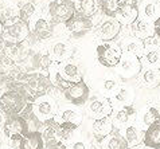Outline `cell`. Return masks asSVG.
I'll list each match as a JSON object with an SVG mask.
<instances>
[{
  "label": "cell",
  "mask_w": 160,
  "mask_h": 149,
  "mask_svg": "<svg viewBox=\"0 0 160 149\" xmlns=\"http://www.w3.org/2000/svg\"><path fill=\"white\" fill-rule=\"evenodd\" d=\"M88 110L90 116L96 120H102V118H109L113 114V106L109 102L108 98H94L88 105Z\"/></svg>",
  "instance_id": "13"
},
{
  "label": "cell",
  "mask_w": 160,
  "mask_h": 149,
  "mask_svg": "<svg viewBox=\"0 0 160 149\" xmlns=\"http://www.w3.org/2000/svg\"><path fill=\"white\" fill-rule=\"evenodd\" d=\"M0 132L3 133L6 140H8L10 142L16 145V142L19 141L24 134L28 133L27 121H26V118L23 116H20V114L6 117L4 122H2Z\"/></svg>",
  "instance_id": "4"
},
{
  "label": "cell",
  "mask_w": 160,
  "mask_h": 149,
  "mask_svg": "<svg viewBox=\"0 0 160 149\" xmlns=\"http://www.w3.org/2000/svg\"><path fill=\"white\" fill-rule=\"evenodd\" d=\"M68 149H92V147L89 145L86 141L83 140H74V141H70L69 145H66Z\"/></svg>",
  "instance_id": "37"
},
{
  "label": "cell",
  "mask_w": 160,
  "mask_h": 149,
  "mask_svg": "<svg viewBox=\"0 0 160 149\" xmlns=\"http://www.w3.org/2000/svg\"><path fill=\"white\" fill-rule=\"evenodd\" d=\"M2 2H3V0H0V4H2Z\"/></svg>",
  "instance_id": "45"
},
{
  "label": "cell",
  "mask_w": 160,
  "mask_h": 149,
  "mask_svg": "<svg viewBox=\"0 0 160 149\" xmlns=\"http://www.w3.org/2000/svg\"><path fill=\"white\" fill-rule=\"evenodd\" d=\"M2 39L6 43V46L12 45H22L30 39V26L18 19L14 23L8 24L4 27Z\"/></svg>",
  "instance_id": "6"
},
{
  "label": "cell",
  "mask_w": 160,
  "mask_h": 149,
  "mask_svg": "<svg viewBox=\"0 0 160 149\" xmlns=\"http://www.w3.org/2000/svg\"><path fill=\"white\" fill-rule=\"evenodd\" d=\"M0 128H2V116H0Z\"/></svg>",
  "instance_id": "43"
},
{
  "label": "cell",
  "mask_w": 160,
  "mask_h": 149,
  "mask_svg": "<svg viewBox=\"0 0 160 149\" xmlns=\"http://www.w3.org/2000/svg\"><path fill=\"white\" fill-rule=\"evenodd\" d=\"M159 124H160V118H159Z\"/></svg>",
  "instance_id": "46"
},
{
  "label": "cell",
  "mask_w": 160,
  "mask_h": 149,
  "mask_svg": "<svg viewBox=\"0 0 160 149\" xmlns=\"http://www.w3.org/2000/svg\"><path fill=\"white\" fill-rule=\"evenodd\" d=\"M43 149H68V148H66L65 144L59 142V144H54V145H44Z\"/></svg>",
  "instance_id": "39"
},
{
  "label": "cell",
  "mask_w": 160,
  "mask_h": 149,
  "mask_svg": "<svg viewBox=\"0 0 160 149\" xmlns=\"http://www.w3.org/2000/svg\"><path fill=\"white\" fill-rule=\"evenodd\" d=\"M122 55L120 45L112 42H104L97 47V59L105 67H116Z\"/></svg>",
  "instance_id": "7"
},
{
  "label": "cell",
  "mask_w": 160,
  "mask_h": 149,
  "mask_svg": "<svg viewBox=\"0 0 160 149\" xmlns=\"http://www.w3.org/2000/svg\"><path fill=\"white\" fill-rule=\"evenodd\" d=\"M159 7H160V0H159Z\"/></svg>",
  "instance_id": "44"
},
{
  "label": "cell",
  "mask_w": 160,
  "mask_h": 149,
  "mask_svg": "<svg viewBox=\"0 0 160 149\" xmlns=\"http://www.w3.org/2000/svg\"><path fill=\"white\" fill-rule=\"evenodd\" d=\"M30 26V39L32 42L37 41H46V39L51 38L54 35V24L50 22V19L43 15H35L31 22Z\"/></svg>",
  "instance_id": "8"
},
{
  "label": "cell",
  "mask_w": 160,
  "mask_h": 149,
  "mask_svg": "<svg viewBox=\"0 0 160 149\" xmlns=\"http://www.w3.org/2000/svg\"><path fill=\"white\" fill-rule=\"evenodd\" d=\"M3 30H4V24L0 22V38H2V34H3Z\"/></svg>",
  "instance_id": "41"
},
{
  "label": "cell",
  "mask_w": 160,
  "mask_h": 149,
  "mask_svg": "<svg viewBox=\"0 0 160 149\" xmlns=\"http://www.w3.org/2000/svg\"><path fill=\"white\" fill-rule=\"evenodd\" d=\"M132 97H133V93H132L131 89H128V87H120L117 90V93L114 94V99H116L117 102L122 103V106L124 105H131Z\"/></svg>",
  "instance_id": "35"
},
{
  "label": "cell",
  "mask_w": 160,
  "mask_h": 149,
  "mask_svg": "<svg viewBox=\"0 0 160 149\" xmlns=\"http://www.w3.org/2000/svg\"><path fill=\"white\" fill-rule=\"evenodd\" d=\"M102 93H108V94H116L117 90L120 89L118 87V83L116 79H106L104 81V83H102Z\"/></svg>",
  "instance_id": "36"
},
{
  "label": "cell",
  "mask_w": 160,
  "mask_h": 149,
  "mask_svg": "<svg viewBox=\"0 0 160 149\" xmlns=\"http://www.w3.org/2000/svg\"><path fill=\"white\" fill-rule=\"evenodd\" d=\"M145 149H151V148H145Z\"/></svg>",
  "instance_id": "47"
},
{
  "label": "cell",
  "mask_w": 160,
  "mask_h": 149,
  "mask_svg": "<svg viewBox=\"0 0 160 149\" xmlns=\"http://www.w3.org/2000/svg\"><path fill=\"white\" fill-rule=\"evenodd\" d=\"M0 149H16L15 147H12V145H7V147H2Z\"/></svg>",
  "instance_id": "42"
},
{
  "label": "cell",
  "mask_w": 160,
  "mask_h": 149,
  "mask_svg": "<svg viewBox=\"0 0 160 149\" xmlns=\"http://www.w3.org/2000/svg\"><path fill=\"white\" fill-rule=\"evenodd\" d=\"M18 7H19V20L24 22V23H30L31 19L37 15V6L31 0H26Z\"/></svg>",
  "instance_id": "31"
},
{
  "label": "cell",
  "mask_w": 160,
  "mask_h": 149,
  "mask_svg": "<svg viewBox=\"0 0 160 149\" xmlns=\"http://www.w3.org/2000/svg\"><path fill=\"white\" fill-rule=\"evenodd\" d=\"M102 142H104L102 144L104 149H128L127 142L124 141L122 136L120 134H114V133L109 134Z\"/></svg>",
  "instance_id": "33"
},
{
  "label": "cell",
  "mask_w": 160,
  "mask_h": 149,
  "mask_svg": "<svg viewBox=\"0 0 160 149\" xmlns=\"http://www.w3.org/2000/svg\"><path fill=\"white\" fill-rule=\"evenodd\" d=\"M4 50H6V43L3 42L2 38H0V60L4 58Z\"/></svg>",
  "instance_id": "40"
},
{
  "label": "cell",
  "mask_w": 160,
  "mask_h": 149,
  "mask_svg": "<svg viewBox=\"0 0 160 149\" xmlns=\"http://www.w3.org/2000/svg\"><path fill=\"white\" fill-rule=\"evenodd\" d=\"M47 15L52 24H65L75 15V3L73 0H50Z\"/></svg>",
  "instance_id": "3"
},
{
  "label": "cell",
  "mask_w": 160,
  "mask_h": 149,
  "mask_svg": "<svg viewBox=\"0 0 160 149\" xmlns=\"http://www.w3.org/2000/svg\"><path fill=\"white\" fill-rule=\"evenodd\" d=\"M143 142L147 148L151 149H160V124H155L144 130Z\"/></svg>",
  "instance_id": "27"
},
{
  "label": "cell",
  "mask_w": 160,
  "mask_h": 149,
  "mask_svg": "<svg viewBox=\"0 0 160 149\" xmlns=\"http://www.w3.org/2000/svg\"><path fill=\"white\" fill-rule=\"evenodd\" d=\"M47 77L51 82V86L55 87V89H58L59 91H62V93H63L66 89H69L70 85H72L70 82L65 81L63 78L61 77V74L58 71V65L54 63V62H51V65L47 69Z\"/></svg>",
  "instance_id": "25"
},
{
  "label": "cell",
  "mask_w": 160,
  "mask_h": 149,
  "mask_svg": "<svg viewBox=\"0 0 160 149\" xmlns=\"http://www.w3.org/2000/svg\"><path fill=\"white\" fill-rule=\"evenodd\" d=\"M131 31L135 38L140 39V41H145L153 35V24L152 22H148L143 17H137L131 24Z\"/></svg>",
  "instance_id": "19"
},
{
  "label": "cell",
  "mask_w": 160,
  "mask_h": 149,
  "mask_svg": "<svg viewBox=\"0 0 160 149\" xmlns=\"http://www.w3.org/2000/svg\"><path fill=\"white\" fill-rule=\"evenodd\" d=\"M31 106H32L34 116L37 117L42 124H44V122L54 120L57 112H58L59 105L51 94H44V95L35 98L32 102H31Z\"/></svg>",
  "instance_id": "5"
},
{
  "label": "cell",
  "mask_w": 160,
  "mask_h": 149,
  "mask_svg": "<svg viewBox=\"0 0 160 149\" xmlns=\"http://www.w3.org/2000/svg\"><path fill=\"white\" fill-rule=\"evenodd\" d=\"M16 149H43L44 142L41 132H28L15 145Z\"/></svg>",
  "instance_id": "20"
},
{
  "label": "cell",
  "mask_w": 160,
  "mask_h": 149,
  "mask_svg": "<svg viewBox=\"0 0 160 149\" xmlns=\"http://www.w3.org/2000/svg\"><path fill=\"white\" fill-rule=\"evenodd\" d=\"M143 137H144V130H141L137 125H128L125 130H124V141L127 142L128 148H132V147H136L143 141Z\"/></svg>",
  "instance_id": "26"
},
{
  "label": "cell",
  "mask_w": 160,
  "mask_h": 149,
  "mask_svg": "<svg viewBox=\"0 0 160 149\" xmlns=\"http://www.w3.org/2000/svg\"><path fill=\"white\" fill-rule=\"evenodd\" d=\"M121 47L122 52H127V54H132L137 56V58H141L143 56V52H144V47H145V43L143 41L137 38H129V39H125Z\"/></svg>",
  "instance_id": "28"
},
{
  "label": "cell",
  "mask_w": 160,
  "mask_h": 149,
  "mask_svg": "<svg viewBox=\"0 0 160 149\" xmlns=\"http://www.w3.org/2000/svg\"><path fill=\"white\" fill-rule=\"evenodd\" d=\"M30 102L32 101L22 82H8L6 90L0 93V112L6 117L20 114Z\"/></svg>",
  "instance_id": "1"
},
{
  "label": "cell",
  "mask_w": 160,
  "mask_h": 149,
  "mask_svg": "<svg viewBox=\"0 0 160 149\" xmlns=\"http://www.w3.org/2000/svg\"><path fill=\"white\" fill-rule=\"evenodd\" d=\"M135 117H136V109L132 105H124V106L116 110L112 122L117 128H121V126H125V125L127 126L131 125V122Z\"/></svg>",
  "instance_id": "21"
},
{
  "label": "cell",
  "mask_w": 160,
  "mask_h": 149,
  "mask_svg": "<svg viewBox=\"0 0 160 149\" xmlns=\"http://www.w3.org/2000/svg\"><path fill=\"white\" fill-rule=\"evenodd\" d=\"M48 55H50L51 62H54V63H61V62L70 60V58L73 55L72 46L65 41L54 42L50 46V49H48Z\"/></svg>",
  "instance_id": "15"
},
{
  "label": "cell",
  "mask_w": 160,
  "mask_h": 149,
  "mask_svg": "<svg viewBox=\"0 0 160 149\" xmlns=\"http://www.w3.org/2000/svg\"><path fill=\"white\" fill-rule=\"evenodd\" d=\"M137 17H139L137 3L133 2V0H127V2L121 3V6H120L114 19H116L120 24H132Z\"/></svg>",
  "instance_id": "14"
},
{
  "label": "cell",
  "mask_w": 160,
  "mask_h": 149,
  "mask_svg": "<svg viewBox=\"0 0 160 149\" xmlns=\"http://www.w3.org/2000/svg\"><path fill=\"white\" fill-rule=\"evenodd\" d=\"M0 148H2V144H0Z\"/></svg>",
  "instance_id": "48"
},
{
  "label": "cell",
  "mask_w": 160,
  "mask_h": 149,
  "mask_svg": "<svg viewBox=\"0 0 160 149\" xmlns=\"http://www.w3.org/2000/svg\"><path fill=\"white\" fill-rule=\"evenodd\" d=\"M152 24H153V34H156L160 38V16L153 22Z\"/></svg>",
  "instance_id": "38"
},
{
  "label": "cell",
  "mask_w": 160,
  "mask_h": 149,
  "mask_svg": "<svg viewBox=\"0 0 160 149\" xmlns=\"http://www.w3.org/2000/svg\"><path fill=\"white\" fill-rule=\"evenodd\" d=\"M159 118H160V112L158 110V109L153 108V106H148V108H145L144 110L140 113V116H139V125H137V126H139L141 130H147L149 126L158 124Z\"/></svg>",
  "instance_id": "24"
},
{
  "label": "cell",
  "mask_w": 160,
  "mask_h": 149,
  "mask_svg": "<svg viewBox=\"0 0 160 149\" xmlns=\"http://www.w3.org/2000/svg\"><path fill=\"white\" fill-rule=\"evenodd\" d=\"M93 137L97 141H104L109 134L113 133V122L110 118H102V120H96L93 122Z\"/></svg>",
  "instance_id": "22"
},
{
  "label": "cell",
  "mask_w": 160,
  "mask_h": 149,
  "mask_svg": "<svg viewBox=\"0 0 160 149\" xmlns=\"http://www.w3.org/2000/svg\"><path fill=\"white\" fill-rule=\"evenodd\" d=\"M89 95H90V90H89V86L85 83V81L72 83L69 89H66L63 91L65 99L70 105H74V106L85 105L89 99Z\"/></svg>",
  "instance_id": "9"
},
{
  "label": "cell",
  "mask_w": 160,
  "mask_h": 149,
  "mask_svg": "<svg viewBox=\"0 0 160 149\" xmlns=\"http://www.w3.org/2000/svg\"><path fill=\"white\" fill-rule=\"evenodd\" d=\"M57 124H72L79 126L82 122V113L78 110V106L74 105H61L54 117Z\"/></svg>",
  "instance_id": "11"
},
{
  "label": "cell",
  "mask_w": 160,
  "mask_h": 149,
  "mask_svg": "<svg viewBox=\"0 0 160 149\" xmlns=\"http://www.w3.org/2000/svg\"><path fill=\"white\" fill-rule=\"evenodd\" d=\"M121 0H101L98 4V8L101 12L109 17H116V14L121 6Z\"/></svg>",
  "instance_id": "32"
},
{
  "label": "cell",
  "mask_w": 160,
  "mask_h": 149,
  "mask_svg": "<svg viewBox=\"0 0 160 149\" xmlns=\"http://www.w3.org/2000/svg\"><path fill=\"white\" fill-rule=\"evenodd\" d=\"M116 67H117V71L121 74L122 77L132 78L140 73L141 63H140V59L137 58V56L132 55V54H127V52H122L121 59H120V62Z\"/></svg>",
  "instance_id": "12"
},
{
  "label": "cell",
  "mask_w": 160,
  "mask_h": 149,
  "mask_svg": "<svg viewBox=\"0 0 160 149\" xmlns=\"http://www.w3.org/2000/svg\"><path fill=\"white\" fill-rule=\"evenodd\" d=\"M140 79L141 83L145 87H152L158 86V83L160 82V70L158 69H152V67H144L143 70H140Z\"/></svg>",
  "instance_id": "29"
},
{
  "label": "cell",
  "mask_w": 160,
  "mask_h": 149,
  "mask_svg": "<svg viewBox=\"0 0 160 149\" xmlns=\"http://www.w3.org/2000/svg\"><path fill=\"white\" fill-rule=\"evenodd\" d=\"M41 133H42V138H43L44 145H54V144L62 142L59 125L57 124L54 120L48 121V122H44L43 126H42Z\"/></svg>",
  "instance_id": "18"
},
{
  "label": "cell",
  "mask_w": 160,
  "mask_h": 149,
  "mask_svg": "<svg viewBox=\"0 0 160 149\" xmlns=\"http://www.w3.org/2000/svg\"><path fill=\"white\" fill-rule=\"evenodd\" d=\"M120 31H121V24L116 19H106L98 26V28L96 30V34L101 41L110 42L120 34Z\"/></svg>",
  "instance_id": "16"
},
{
  "label": "cell",
  "mask_w": 160,
  "mask_h": 149,
  "mask_svg": "<svg viewBox=\"0 0 160 149\" xmlns=\"http://www.w3.org/2000/svg\"><path fill=\"white\" fill-rule=\"evenodd\" d=\"M66 30L73 35L75 38H81L83 35H86L90 30L93 28V20L90 17H86V16H82L75 12V15L72 17V19H69L66 23L63 24Z\"/></svg>",
  "instance_id": "10"
},
{
  "label": "cell",
  "mask_w": 160,
  "mask_h": 149,
  "mask_svg": "<svg viewBox=\"0 0 160 149\" xmlns=\"http://www.w3.org/2000/svg\"><path fill=\"white\" fill-rule=\"evenodd\" d=\"M143 19L148 20V22H153L158 19V17L160 16V7L158 6V4L155 3H147L144 4L143 7Z\"/></svg>",
  "instance_id": "34"
},
{
  "label": "cell",
  "mask_w": 160,
  "mask_h": 149,
  "mask_svg": "<svg viewBox=\"0 0 160 149\" xmlns=\"http://www.w3.org/2000/svg\"><path fill=\"white\" fill-rule=\"evenodd\" d=\"M98 0H78L75 4V12L82 16L92 17L98 10Z\"/></svg>",
  "instance_id": "30"
},
{
  "label": "cell",
  "mask_w": 160,
  "mask_h": 149,
  "mask_svg": "<svg viewBox=\"0 0 160 149\" xmlns=\"http://www.w3.org/2000/svg\"><path fill=\"white\" fill-rule=\"evenodd\" d=\"M145 67H152L160 70V46L158 45H145L144 52L141 56Z\"/></svg>",
  "instance_id": "23"
},
{
  "label": "cell",
  "mask_w": 160,
  "mask_h": 149,
  "mask_svg": "<svg viewBox=\"0 0 160 149\" xmlns=\"http://www.w3.org/2000/svg\"><path fill=\"white\" fill-rule=\"evenodd\" d=\"M20 82L23 83L31 101L41 97V95L50 94V89L52 87L46 73H37V71L27 73Z\"/></svg>",
  "instance_id": "2"
},
{
  "label": "cell",
  "mask_w": 160,
  "mask_h": 149,
  "mask_svg": "<svg viewBox=\"0 0 160 149\" xmlns=\"http://www.w3.org/2000/svg\"><path fill=\"white\" fill-rule=\"evenodd\" d=\"M57 65H58V71L61 74V77L65 81H68L70 83H77L83 81L81 70L72 60H66V62H61Z\"/></svg>",
  "instance_id": "17"
}]
</instances>
